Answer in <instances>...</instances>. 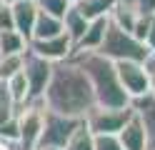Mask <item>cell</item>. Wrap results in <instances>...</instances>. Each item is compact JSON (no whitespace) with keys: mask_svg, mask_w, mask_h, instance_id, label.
<instances>
[{"mask_svg":"<svg viewBox=\"0 0 155 150\" xmlns=\"http://www.w3.org/2000/svg\"><path fill=\"white\" fill-rule=\"evenodd\" d=\"M133 110L138 113L140 123L145 128V138H148V148H155V95L153 93H145L130 100Z\"/></svg>","mask_w":155,"mask_h":150,"instance_id":"obj_11","label":"cell"},{"mask_svg":"<svg viewBox=\"0 0 155 150\" xmlns=\"http://www.w3.org/2000/svg\"><path fill=\"white\" fill-rule=\"evenodd\" d=\"M150 93L155 95V78H150Z\"/></svg>","mask_w":155,"mask_h":150,"instance_id":"obj_29","label":"cell"},{"mask_svg":"<svg viewBox=\"0 0 155 150\" xmlns=\"http://www.w3.org/2000/svg\"><path fill=\"white\" fill-rule=\"evenodd\" d=\"M118 140L125 150H148V138H145V128L140 123L138 113L133 110V115L125 120V125L118 130Z\"/></svg>","mask_w":155,"mask_h":150,"instance_id":"obj_10","label":"cell"},{"mask_svg":"<svg viewBox=\"0 0 155 150\" xmlns=\"http://www.w3.org/2000/svg\"><path fill=\"white\" fill-rule=\"evenodd\" d=\"M85 28H88V20L80 15V10H78L75 5H68V10L63 13V30H65V35L73 40V48H75L78 40L83 38Z\"/></svg>","mask_w":155,"mask_h":150,"instance_id":"obj_15","label":"cell"},{"mask_svg":"<svg viewBox=\"0 0 155 150\" xmlns=\"http://www.w3.org/2000/svg\"><path fill=\"white\" fill-rule=\"evenodd\" d=\"M50 70H53V63L45 60L40 55L25 50V60H23V73H25V80H28V90L30 95L28 100H40L43 98V90L50 80Z\"/></svg>","mask_w":155,"mask_h":150,"instance_id":"obj_8","label":"cell"},{"mask_svg":"<svg viewBox=\"0 0 155 150\" xmlns=\"http://www.w3.org/2000/svg\"><path fill=\"white\" fill-rule=\"evenodd\" d=\"M63 150H93V133H90V128L85 125V120H80V123L75 125L70 138L65 140Z\"/></svg>","mask_w":155,"mask_h":150,"instance_id":"obj_17","label":"cell"},{"mask_svg":"<svg viewBox=\"0 0 155 150\" xmlns=\"http://www.w3.org/2000/svg\"><path fill=\"white\" fill-rule=\"evenodd\" d=\"M93 150H125L115 133H93Z\"/></svg>","mask_w":155,"mask_h":150,"instance_id":"obj_21","label":"cell"},{"mask_svg":"<svg viewBox=\"0 0 155 150\" xmlns=\"http://www.w3.org/2000/svg\"><path fill=\"white\" fill-rule=\"evenodd\" d=\"M98 53H103L110 60H138V63H143L145 55H148V45L135 40L128 30L118 28L108 18V28H105V35H103Z\"/></svg>","mask_w":155,"mask_h":150,"instance_id":"obj_3","label":"cell"},{"mask_svg":"<svg viewBox=\"0 0 155 150\" xmlns=\"http://www.w3.org/2000/svg\"><path fill=\"white\" fill-rule=\"evenodd\" d=\"M148 150H155V148H148Z\"/></svg>","mask_w":155,"mask_h":150,"instance_id":"obj_32","label":"cell"},{"mask_svg":"<svg viewBox=\"0 0 155 150\" xmlns=\"http://www.w3.org/2000/svg\"><path fill=\"white\" fill-rule=\"evenodd\" d=\"M65 33L63 30V20L55 18V15H48L43 10H38V18L33 23V33H30V40H43V38H53V35H60Z\"/></svg>","mask_w":155,"mask_h":150,"instance_id":"obj_14","label":"cell"},{"mask_svg":"<svg viewBox=\"0 0 155 150\" xmlns=\"http://www.w3.org/2000/svg\"><path fill=\"white\" fill-rule=\"evenodd\" d=\"M113 63H115V73H118L120 85L130 95V100L150 93V75L143 68V63H138V60H113Z\"/></svg>","mask_w":155,"mask_h":150,"instance_id":"obj_7","label":"cell"},{"mask_svg":"<svg viewBox=\"0 0 155 150\" xmlns=\"http://www.w3.org/2000/svg\"><path fill=\"white\" fill-rule=\"evenodd\" d=\"M33 3L38 5V10H43V13H48V15H55L60 20H63V13L68 10L65 0H33Z\"/></svg>","mask_w":155,"mask_h":150,"instance_id":"obj_22","label":"cell"},{"mask_svg":"<svg viewBox=\"0 0 155 150\" xmlns=\"http://www.w3.org/2000/svg\"><path fill=\"white\" fill-rule=\"evenodd\" d=\"M0 100H8V90H5V80H0Z\"/></svg>","mask_w":155,"mask_h":150,"instance_id":"obj_27","label":"cell"},{"mask_svg":"<svg viewBox=\"0 0 155 150\" xmlns=\"http://www.w3.org/2000/svg\"><path fill=\"white\" fill-rule=\"evenodd\" d=\"M0 30H15L13 25V13L8 3H0Z\"/></svg>","mask_w":155,"mask_h":150,"instance_id":"obj_24","label":"cell"},{"mask_svg":"<svg viewBox=\"0 0 155 150\" xmlns=\"http://www.w3.org/2000/svg\"><path fill=\"white\" fill-rule=\"evenodd\" d=\"M105 28H108V15L88 20V28H85L83 38L75 43V48H73V50H98V48H100V43H103Z\"/></svg>","mask_w":155,"mask_h":150,"instance_id":"obj_13","label":"cell"},{"mask_svg":"<svg viewBox=\"0 0 155 150\" xmlns=\"http://www.w3.org/2000/svg\"><path fill=\"white\" fill-rule=\"evenodd\" d=\"M130 115H133V105H125V108L93 105L88 113L83 115V120H85V125L90 128V133H118Z\"/></svg>","mask_w":155,"mask_h":150,"instance_id":"obj_5","label":"cell"},{"mask_svg":"<svg viewBox=\"0 0 155 150\" xmlns=\"http://www.w3.org/2000/svg\"><path fill=\"white\" fill-rule=\"evenodd\" d=\"M40 100L48 110L68 115V118H83L95 105L88 75L83 73V68L73 58L53 63L50 80H48Z\"/></svg>","mask_w":155,"mask_h":150,"instance_id":"obj_1","label":"cell"},{"mask_svg":"<svg viewBox=\"0 0 155 150\" xmlns=\"http://www.w3.org/2000/svg\"><path fill=\"white\" fill-rule=\"evenodd\" d=\"M25 50H28V38H23L18 30H0V55L25 53Z\"/></svg>","mask_w":155,"mask_h":150,"instance_id":"obj_18","label":"cell"},{"mask_svg":"<svg viewBox=\"0 0 155 150\" xmlns=\"http://www.w3.org/2000/svg\"><path fill=\"white\" fill-rule=\"evenodd\" d=\"M15 110H18V108L10 103V100H0V123H5L8 118H13Z\"/></svg>","mask_w":155,"mask_h":150,"instance_id":"obj_26","label":"cell"},{"mask_svg":"<svg viewBox=\"0 0 155 150\" xmlns=\"http://www.w3.org/2000/svg\"><path fill=\"white\" fill-rule=\"evenodd\" d=\"M70 58L88 75L95 105H103V108H125V105H130V95L123 90L120 80H118V73H115V63L110 58H105L98 50H73Z\"/></svg>","mask_w":155,"mask_h":150,"instance_id":"obj_2","label":"cell"},{"mask_svg":"<svg viewBox=\"0 0 155 150\" xmlns=\"http://www.w3.org/2000/svg\"><path fill=\"white\" fill-rule=\"evenodd\" d=\"M5 90H8V100H10L15 108L23 105V103H28L30 90H28V80H25V73H23V70L5 80Z\"/></svg>","mask_w":155,"mask_h":150,"instance_id":"obj_16","label":"cell"},{"mask_svg":"<svg viewBox=\"0 0 155 150\" xmlns=\"http://www.w3.org/2000/svg\"><path fill=\"white\" fill-rule=\"evenodd\" d=\"M28 50L35 55H40L50 63H58V60H65L73 55V40L68 38L65 33L53 35V38H43V40H28Z\"/></svg>","mask_w":155,"mask_h":150,"instance_id":"obj_9","label":"cell"},{"mask_svg":"<svg viewBox=\"0 0 155 150\" xmlns=\"http://www.w3.org/2000/svg\"><path fill=\"white\" fill-rule=\"evenodd\" d=\"M65 3H68V5H75V3H78V0H65Z\"/></svg>","mask_w":155,"mask_h":150,"instance_id":"obj_30","label":"cell"},{"mask_svg":"<svg viewBox=\"0 0 155 150\" xmlns=\"http://www.w3.org/2000/svg\"><path fill=\"white\" fill-rule=\"evenodd\" d=\"M3 3H8V5H10V3H15V0H3Z\"/></svg>","mask_w":155,"mask_h":150,"instance_id":"obj_31","label":"cell"},{"mask_svg":"<svg viewBox=\"0 0 155 150\" xmlns=\"http://www.w3.org/2000/svg\"><path fill=\"white\" fill-rule=\"evenodd\" d=\"M43 115H45V105L43 100H28V103L18 105L15 110V120H18V150H33L38 145L43 130Z\"/></svg>","mask_w":155,"mask_h":150,"instance_id":"obj_4","label":"cell"},{"mask_svg":"<svg viewBox=\"0 0 155 150\" xmlns=\"http://www.w3.org/2000/svg\"><path fill=\"white\" fill-rule=\"evenodd\" d=\"M0 150H18L13 143H5V140H0Z\"/></svg>","mask_w":155,"mask_h":150,"instance_id":"obj_28","label":"cell"},{"mask_svg":"<svg viewBox=\"0 0 155 150\" xmlns=\"http://www.w3.org/2000/svg\"><path fill=\"white\" fill-rule=\"evenodd\" d=\"M0 140L18 145V120H15V115L8 118L5 123H0Z\"/></svg>","mask_w":155,"mask_h":150,"instance_id":"obj_23","label":"cell"},{"mask_svg":"<svg viewBox=\"0 0 155 150\" xmlns=\"http://www.w3.org/2000/svg\"><path fill=\"white\" fill-rule=\"evenodd\" d=\"M83 118H68L60 113H53V110L45 108L43 115V130L40 138H38V145H53V148H63L65 140L70 138V133L75 130V125L80 123Z\"/></svg>","mask_w":155,"mask_h":150,"instance_id":"obj_6","label":"cell"},{"mask_svg":"<svg viewBox=\"0 0 155 150\" xmlns=\"http://www.w3.org/2000/svg\"><path fill=\"white\" fill-rule=\"evenodd\" d=\"M10 13H13V25H15V30H18L23 38L30 40L33 23H35V18H38V5L33 3V0H15V3H10Z\"/></svg>","mask_w":155,"mask_h":150,"instance_id":"obj_12","label":"cell"},{"mask_svg":"<svg viewBox=\"0 0 155 150\" xmlns=\"http://www.w3.org/2000/svg\"><path fill=\"white\" fill-rule=\"evenodd\" d=\"M140 15H155V0H133Z\"/></svg>","mask_w":155,"mask_h":150,"instance_id":"obj_25","label":"cell"},{"mask_svg":"<svg viewBox=\"0 0 155 150\" xmlns=\"http://www.w3.org/2000/svg\"><path fill=\"white\" fill-rule=\"evenodd\" d=\"M113 5H115V0H78V3H75V8L80 10V15H83L85 20L108 15Z\"/></svg>","mask_w":155,"mask_h":150,"instance_id":"obj_19","label":"cell"},{"mask_svg":"<svg viewBox=\"0 0 155 150\" xmlns=\"http://www.w3.org/2000/svg\"><path fill=\"white\" fill-rule=\"evenodd\" d=\"M23 60L25 53H13V55H0V80L13 78L15 73L23 70Z\"/></svg>","mask_w":155,"mask_h":150,"instance_id":"obj_20","label":"cell"}]
</instances>
